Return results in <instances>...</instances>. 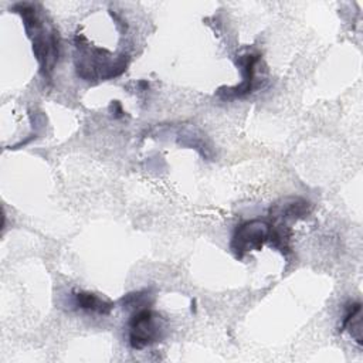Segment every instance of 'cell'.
<instances>
[{"instance_id": "1", "label": "cell", "mask_w": 363, "mask_h": 363, "mask_svg": "<svg viewBox=\"0 0 363 363\" xmlns=\"http://www.w3.org/2000/svg\"><path fill=\"white\" fill-rule=\"evenodd\" d=\"M17 13L21 14L27 35L33 43L34 55L44 75H50L60 55V41L54 28H47L45 23L38 17L35 7L31 4H17Z\"/></svg>"}, {"instance_id": "2", "label": "cell", "mask_w": 363, "mask_h": 363, "mask_svg": "<svg viewBox=\"0 0 363 363\" xmlns=\"http://www.w3.org/2000/svg\"><path fill=\"white\" fill-rule=\"evenodd\" d=\"M271 233V225L262 220H250L240 224L231 240V250L235 257H242L244 254L261 250L264 242L268 241Z\"/></svg>"}, {"instance_id": "3", "label": "cell", "mask_w": 363, "mask_h": 363, "mask_svg": "<svg viewBox=\"0 0 363 363\" xmlns=\"http://www.w3.org/2000/svg\"><path fill=\"white\" fill-rule=\"evenodd\" d=\"M160 337L157 316L149 309L142 308L129 320V343L133 349H143Z\"/></svg>"}, {"instance_id": "4", "label": "cell", "mask_w": 363, "mask_h": 363, "mask_svg": "<svg viewBox=\"0 0 363 363\" xmlns=\"http://www.w3.org/2000/svg\"><path fill=\"white\" fill-rule=\"evenodd\" d=\"M309 213V203L299 197H288L271 207V218L277 225H286L288 221H296Z\"/></svg>"}, {"instance_id": "5", "label": "cell", "mask_w": 363, "mask_h": 363, "mask_svg": "<svg viewBox=\"0 0 363 363\" xmlns=\"http://www.w3.org/2000/svg\"><path fill=\"white\" fill-rule=\"evenodd\" d=\"M75 302L81 309L88 312H95L99 315H108L113 306L111 302H106L91 292H78L75 295Z\"/></svg>"}]
</instances>
